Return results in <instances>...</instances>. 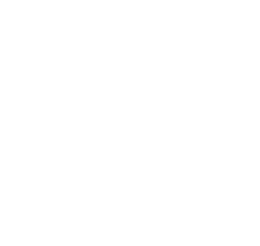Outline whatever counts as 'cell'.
Listing matches in <instances>:
<instances>
[]
</instances>
